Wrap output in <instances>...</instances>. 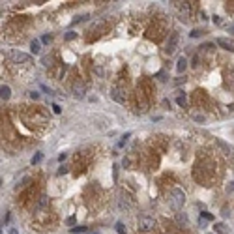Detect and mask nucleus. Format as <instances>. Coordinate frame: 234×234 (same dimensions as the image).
Returning <instances> with one entry per match:
<instances>
[{
  "label": "nucleus",
  "mask_w": 234,
  "mask_h": 234,
  "mask_svg": "<svg viewBox=\"0 0 234 234\" xmlns=\"http://www.w3.org/2000/svg\"><path fill=\"white\" fill-rule=\"evenodd\" d=\"M139 229L144 230V232H148V230L155 229V219L150 217V215H142V217L139 219Z\"/></svg>",
  "instance_id": "nucleus-2"
},
{
  "label": "nucleus",
  "mask_w": 234,
  "mask_h": 234,
  "mask_svg": "<svg viewBox=\"0 0 234 234\" xmlns=\"http://www.w3.org/2000/svg\"><path fill=\"white\" fill-rule=\"evenodd\" d=\"M214 230H215L217 234H227L225 225H223V223H215V225H214Z\"/></svg>",
  "instance_id": "nucleus-11"
},
{
  "label": "nucleus",
  "mask_w": 234,
  "mask_h": 234,
  "mask_svg": "<svg viewBox=\"0 0 234 234\" xmlns=\"http://www.w3.org/2000/svg\"><path fill=\"white\" fill-rule=\"evenodd\" d=\"M64 38L68 39V41H71V39H75V38H77V34H75V32H68V34H66Z\"/></svg>",
  "instance_id": "nucleus-16"
},
{
  "label": "nucleus",
  "mask_w": 234,
  "mask_h": 234,
  "mask_svg": "<svg viewBox=\"0 0 234 234\" xmlns=\"http://www.w3.org/2000/svg\"><path fill=\"white\" fill-rule=\"evenodd\" d=\"M70 232H73V234H86V227H73V229H70Z\"/></svg>",
  "instance_id": "nucleus-12"
},
{
  "label": "nucleus",
  "mask_w": 234,
  "mask_h": 234,
  "mask_svg": "<svg viewBox=\"0 0 234 234\" xmlns=\"http://www.w3.org/2000/svg\"><path fill=\"white\" fill-rule=\"evenodd\" d=\"M210 234H212V232H210Z\"/></svg>",
  "instance_id": "nucleus-28"
},
{
  "label": "nucleus",
  "mask_w": 234,
  "mask_h": 234,
  "mask_svg": "<svg viewBox=\"0 0 234 234\" xmlns=\"http://www.w3.org/2000/svg\"><path fill=\"white\" fill-rule=\"evenodd\" d=\"M176 103L180 105V107H184V105H185V97H184V96H178V99H176Z\"/></svg>",
  "instance_id": "nucleus-18"
},
{
  "label": "nucleus",
  "mask_w": 234,
  "mask_h": 234,
  "mask_svg": "<svg viewBox=\"0 0 234 234\" xmlns=\"http://www.w3.org/2000/svg\"><path fill=\"white\" fill-rule=\"evenodd\" d=\"M53 110H54V113H56V114H60V113H62V109H60V107H58L56 103H54V105H53Z\"/></svg>",
  "instance_id": "nucleus-20"
},
{
  "label": "nucleus",
  "mask_w": 234,
  "mask_h": 234,
  "mask_svg": "<svg viewBox=\"0 0 234 234\" xmlns=\"http://www.w3.org/2000/svg\"><path fill=\"white\" fill-rule=\"evenodd\" d=\"M185 68H187V60H185L184 56H180V58H178V64H176V71H178V73H182Z\"/></svg>",
  "instance_id": "nucleus-8"
},
{
  "label": "nucleus",
  "mask_w": 234,
  "mask_h": 234,
  "mask_svg": "<svg viewBox=\"0 0 234 234\" xmlns=\"http://www.w3.org/2000/svg\"><path fill=\"white\" fill-rule=\"evenodd\" d=\"M200 34H202L200 30H191V34H189V36H191V38H198Z\"/></svg>",
  "instance_id": "nucleus-19"
},
{
  "label": "nucleus",
  "mask_w": 234,
  "mask_h": 234,
  "mask_svg": "<svg viewBox=\"0 0 234 234\" xmlns=\"http://www.w3.org/2000/svg\"><path fill=\"white\" fill-rule=\"evenodd\" d=\"M9 58H12L13 62H17V64H30V54H26V53H21V51H12L9 53Z\"/></svg>",
  "instance_id": "nucleus-3"
},
{
  "label": "nucleus",
  "mask_w": 234,
  "mask_h": 234,
  "mask_svg": "<svg viewBox=\"0 0 234 234\" xmlns=\"http://www.w3.org/2000/svg\"><path fill=\"white\" fill-rule=\"evenodd\" d=\"M230 189H234V184H232V185H230Z\"/></svg>",
  "instance_id": "nucleus-27"
},
{
  "label": "nucleus",
  "mask_w": 234,
  "mask_h": 234,
  "mask_svg": "<svg viewBox=\"0 0 234 234\" xmlns=\"http://www.w3.org/2000/svg\"><path fill=\"white\" fill-rule=\"evenodd\" d=\"M110 96H113V99H114V101H118V103H124L126 101V96H122V92L118 90V88H113V94H110Z\"/></svg>",
  "instance_id": "nucleus-7"
},
{
  "label": "nucleus",
  "mask_w": 234,
  "mask_h": 234,
  "mask_svg": "<svg viewBox=\"0 0 234 234\" xmlns=\"http://www.w3.org/2000/svg\"><path fill=\"white\" fill-rule=\"evenodd\" d=\"M169 202L172 206V210H180L185 202V193L182 191L180 187H174L172 191H171V197H169Z\"/></svg>",
  "instance_id": "nucleus-1"
},
{
  "label": "nucleus",
  "mask_w": 234,
  "mask_h": 234,
  "mask_svg": "<svg viewBox=\"0 0 234 234\" xmlns=\"http://www.w3.org/2000/svg\"><path fill=\"white\" fill-rule=\"evenodd\" d=\"M114 227H116V232H118V234H126V227H124V223H120V221H118Z\"/></svg>",
  "instance_id": "nucleus-13"
},
{
  "label": "nucleus",
  "mask_w": 234,
  "mask_h": 234,
  "mask_svg": "<svg viewBox=\"0 0 234 234\" xmlns=\"http://www.w3.org/2000/svg\"><path fill=\"white\" fill-rule=\"evenodd\" d=\"M86 234H99V232H86Z\"/></svg>",
  "instance_id": "nucleus-26"
},
{
  "label": "nucleus",
  "mask_w": 234,
  "mask_h": 234,
  "mask_svg": "<svg viewBox=\"0 0 234 234\" xmlns=\"http://www.w3.org/2000/svg\"><path fill=\"white\" fill-rule=\"evenodd\" d=\"M66 158H68V154H60V155H58V161H64Z\"/></svg>",
  "instance_id": "nucleus-24"
},
{
  "label": "nucleus",
  "mask_w": 234,
  "mask_h": 234,
  "mask_svg": "<svg viewBox=\"0 0 234 234\" xmlns=\"http://www.w3.org/2000/svg\"><path fill=\"white\" fill-rule=\"evenodd\" d=\"M84 92H86V86L83 83H75L73 84V96L75 97H84Z\"/></svg>",
  "instance_id": "nucleus-5"
},
{
  "label": "nucleus",
  "mask_w": 234,
  "mask_h": 234,
  "mask_svg": "<svg viewBox=\"0 0 234 234\" xmlns=\"http://www.w3.org/2000/svg\"><path fill=\"white\" fill-rule=\"evenodd\" d=\"M30 97H32V99H38L39 94H38V92H30Z\"/></svg>",
  "instance_id": "nucleus-23"
},
{
  "label": "nucleus",
  "mask_w": 234,
  "mask_h": 234,
  "mask_svg": "<svg viewBox=\"0 0 234 234\" xmlns=\"http://www.w3.org/2000/svg\"><path fill=\"white\" fill-rule=\"evenodd\" d=\"M0 96H2V99H9V96H12V90H9L8 84H4L2 88H0Z\"/></svg>",
  "instance_id": "nucleus-9"
},
{
  "label": "nucleus",
  "mask_w": 234,
  "mask_h": 234,
  "mask_svg": "<svg viewBox=\"0 0 234 234\" xmlns=\"http://www.w3.org/2000/svg\"><path fill=\"white\" fill-rule=\"evenodd\" d=\"M176 45H178V34H172L171 36V39H169V43H167V54H172L174 51H176Z\"/></svg>",
  "instance_id": "nucleus-4"
},
{
  "label": "nucleus",
  "mask_w": 234,
  "mask_h": 234,
  "mask_svg": "<svg viewBox=\"0 0 234 234\" xmlns=\"http://www.w3.org/2000/svg\"><path fill=\"white\" fill-rule=\"evenodd\" d=\"M200 215H202V219H208V221H212V219H214V215H212L210 212H202Z\"/></svg>",
  "instance_id": "nucleus-17"
},
{
  "label": "nucleus",
  "mask_w": 234,
  "mask_h": 234,
  "mask_svg": "<svg viewBox=\"0 0 234 234\" xmlns=\"http://www.w3.org/2000/svg\"><path fill=\"white\" fill-rule=\"evenodd\" d=\"M131 137V133H126V135L124 137H122V141H118V148H122V146H124V144L127 142V139Z\"/></svg>",
  "instance_id": "nucleus-14"
},
{
  "label": "nucleus",
  "mask_w": 234,
  "mask_h": 234,
  "mask_svg": "<svg viewBox=\"0 0 234 234\" xmlns=\"http://www.w3.org/2000/svg\"><path fill=\"white\" fill-rule=\"evenodd\" d=\"M41 159H43V154H36L34 158H32V165H38Z\"/></svg>",
  "instance_id": "nucleus-15"
},
{
  "label": "nucleus",
  "mask_w": 234,
  "mask_h": 234,
  "mask_svg": "<svg viewBox=\"0 0 234 234\" xmlns=\"http://www.w3.org/2000/svg\"><path fill=\"white\" fill-rule=\"evenodd\" d=\"M66 172H68V167L62 165V167H60V171H58V174H66Z\"/></svg>",
  "instance_id": "nucleus-21"
},
{
  "label": "nucleus",
  "mask_w": 234,
  "mask_h": 234,
  "mask_svg": "<svg viewBox=\"0 0 234 234\" xmlns=\"http://www.w3.org/2000/svg\"><path fill=\"white\" fill-rule=\"evenodd\" d=\"M30 51L34 53V54H38V53L41 51V45H39V41H36V39L32 41V43H30Z\"/></svg>",
  "instance_id": "nucleus-10"
},
{
  "label": "nucleus",
  "mask_w": 234,
  "mask_h": 234,
  "mask_svg": "<svg viewBox=\"0 0 234 234\" xmlns=\"http://www.w3.org/2000/svg\"><path fill=\"white\" fill-rule=\"evenodd\" d=\"M215 43H217L219 47H223V49H227V51L234 53V45H232L229 39H225V38H217V39H215Z\"/></svg>",
  "instance_id": "nucleus-6"
},
{
  "label": "nucleus",
  "mask_w": 234,
  "mask_h": 234,
  "mask_svg": "<svg viewBox=\"0 0 234 234\" xmlns=\"http://www.w3.org/2000/svg\"><path fill=\"white\" fill-rule=\"evenodd\" d=\"M9 234H19V232H17L15 229H9Z\"/></svg>",
  "instance_id": "nucleus-25"
},
{
  "label": "nucleus",
  "mask_w": 234,
  "mask_h": 234,
  "mask_svg": "<svg viewBox=\"0 0 234 234\" xmlns=\"http://www.w3.org/2000/svg\"><path fill=\"white\" fill-rule=\"evenodd\" d=\"M49 41H51V36H43L41 38V43H49Z\"/></svg>",
  "instance_id": "nucleus-22"
}]
</instances>
